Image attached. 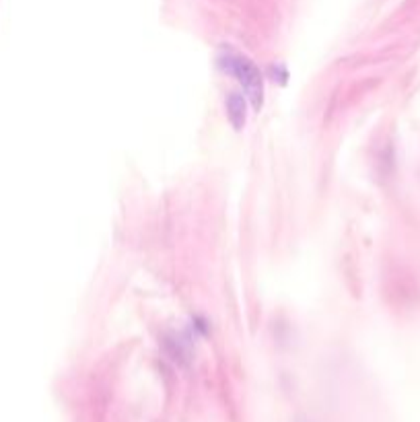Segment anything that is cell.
I'll return each mask as SVG.
<instances>
[{
    "label": "cell",
    "mask_w": 420,
    "mask_h": 422,
    "mask_svg": "<svg viewBox=\"0 0 420 422\" xmlns=\"http://www.w3.org/2000/svg\"><path fill=\"white\" fill-rule=\"evenodd\" d=\"M219 64L225 68V73H229L231 77H235L239 81L253 109H259L262 101H264V81L252 60L239 52L223 50V54L219 56Z\"/></svg>",
    "instance_id": "6da1fadb"
},
{
    "label": "cell",
    "mask_w": 420,
    "mask_h": 422,
    "mask_svg": "<svg viewBox=\"0 0 420 422\" xmlns=\"http://www.w3.org/2000/svg\"><path fill=\"white\" fill-rule=\"evenodd\" d=\"M227 113H229V120L231 124L241 130L246 126V118H248V111H246V99L239 95V93H231L229 99H227Z\"/></svg>",
    "instance_id": "7a4b0ae2"
}]
</instances>
